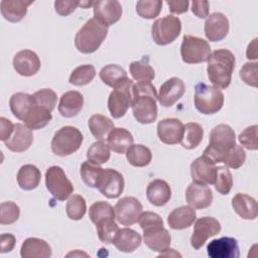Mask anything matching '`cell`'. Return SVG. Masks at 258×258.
Here are the masks:
<instances>
[{"mask_svg": "<svg viewBox=\"0 0 258 258\" xmlns=\"http://www.w3.org/2000/svg\"><path fill=\"white\" fill-rule=\"evenodd\" d=\"M132 112L137 122L153 123L157 118V92L151 82H137L132 88Z\"/></svg>", "mask_w": 258, "mask_h": 258, "instance_id": "cell-1", "label": "cell"}, {"mask_svg": "<svg viewBox=\"0 0 258 258\" xmlns=\"http://www.w3.org/2000/svg\"><path fill=\"white\" fill-rule=\"evenodd\" d=\"M207 61V73L211 83L218 89H227L235 69L236 59L233 52L229 49L214 50Z\"/></svg>", "mask_w": 258, "mask_h": 258, "instance_id": "cell-2", "label": "cell"}, {"mask_svg": "<svg viewBox=\"0 0 258 258\" xmlns=\"http://www.w3.org/2000/svg\"><path fill=\"white\" fill-rule=\"evenodd\" d=\"M235 144L236 135L234 130L227 124H219L212 129L209 145L204 150L203 155L214 163L222 162L224 154Z\"/></svg>", "mask_w": 258, "mask_h": 258, "instance_id": "cell-3", "label": "cell"}, {"mask_svg": "<svg viewBox=\"0 0 258 258\" xmlns=\"http://www.w3.org/2000/svg\"><path fill=\"white\" fill-rule=\"evenodd\" d=\"M108 34V27L102 25L95 18L89 19L75 36V45L82 53L95 52Z\"/></svg>", "mask_w": 258, "mask_h": 258, "instance_id": "cell-4", "label": "cell"}, {"mask_svg": "<svg viewBox=\"0 0 258 258\" xmlns=\"http://www.w3.org/2000/svg\"><path fill=\"white\" fill-rule=\"evenodd\" d=\"M195 107L205 115L218 113L224 105V94L214 86L199 83L195 88Z\"/></svg>", "mask_w": 258, "mask_h": 258, "instance_id": "cell-5", "label": "cell"}, {"mask_svg": "<svg viewBox=\"0 0 258 258\" xmlns=\"http://www.w3.org/2000/svg\"><path fill=\"white\" fill-rule=\"evenodd\" d=\"M133 81L126 78L113 87L108 98V109L113 118L123 117L132 106Z\"/></svg>", "mask_w": 258, "mask_h": 258, "instance_id": "cell-6", "label": "cell"}, {"mask_svg": "<svg viewBox=\"0 0 258 258\" xmlns=\"http://www.w3.org/2000/svg\"><path fill=\"white\" fill-rule=\"evenodd\" d=\"M83 140V134L78 128L63 126L54 133L51 140V150L55 155L68 156L81 147Z\"/></svg>", "mask_w": 258, "mask_h": 258, "instance_id": "cell-7", "label": "cell"}, {"mask_svg": "<svg viewBox=\"0 0 258 258\" xmlns=\"http://www.w3.org/2000/svg\"><path fill=\"white\" fill-rule=\"evenodd\" d=\"M181 31V21L173 15H166L156 19L151 26V37L158 45L173 42Z\"/></svg>", "mask_w": 258, "mask_h": 258, "instance_id": "cell-8", "label": "cell"}, {"mask_svg": "<svg viewBox=\"0 0 258 258\" xmlns=\"http://www.w3.org/2000/svg\"><path fill=\"white\" fill-rule=\"evenodd\" d=\"M211 54L209 42L201 37L184 34L180 45V55L185 63H200L207 61Z\"/></svg>", "mask_w": 258, "mask_h": 258, "instance_id": "cell-9", "label": "cell"}, {"mask_svg": "<svg viewBox=\"0 0 258 258\" xmlns=\"http://www.w3.org/2000/svg\"><path fill=\"white\" fill-rule=\"evenodd\" d=\"M45 185L48 191L58 201H64L74 191V185L60 166H50L45 172Z\"/></svg>", "mask_w": 258, "mask_h": 258, "instance_id": "cell-10", "label": "cell"}, {"mask_svg": "<svg viewBox=\"0 0 258 258\" xmlns=\"http://www.w3.org/2000/svg\"><path fill=\"white\" fill-rule=\"evenodd\" d=\"M114 209L116 220L123 226L135 224L142 214V205L134 197H124L120 199Z\"/></svg>", "mask_w": 258, "mask_h": 258, "instance_id": "cell-11", "label": "cell"}, {"mask_svg": "<svg viewBox=\"0 0 258 258\" xmlns=\"http://www.w3.org/2000/svg\"><path fill=\"white\" fill-rule=\"evenodd\" d=\"M221 224L213 217H202L197 220L194 232L190 237V245L194 249L199 250L206 241L220 233Z\"/></svg>", "mask_w": 258, "mask_h": 258, "instance_id": "cell-12", "label": "cell"}, {"mask_svg": "<svg viewBox=\"0 0 258 258\" xmlns=\"http://www.w3.org/2000/svg\"><path fill=\"white\" fill-rule=\"evenodd\" d=\"M93 8L94 18L106 27L119 21L122 16V6L117 0L95 1Z\"/></svg>", "mask_w": 258, "mask_h": 258, "instance_id": "cell-13", "label": "cell"}, {"mask_svg": "<svg viewBox=\"0 0 258 258\" xmlns=\"http://www.w3.org/2000/svg\"><path fill=\"white\" fill-rule=\"evenodd\" d=\"M97 188L106 198L116 199L123 192L124 177L116 169L105 168Z\"/></svg>", "mask_w": 258, "mask_h": 258, "instance_id": "cell-14", "label": "cell"}, {"mask_svg": "<svg viewBox=\"0 0 258 258\" xmlns=\"http://www.w3.org/2000/svg\"><path fill=\"white\" fill-rule=\"evenodd\" d=\"M185 92V86L182 80L176 77H172L164 82L157 94V100L162 107H171L177 102Z\"/></svg>", "mask_w": 258, "mask_h": 258, "instance_id": "cell-15", "label": "cell"}, {"mask_svg": "<svg viewBox=\"0 0 258 258\" xmlns=\"http://www.w3.org/2000/svg\"><path fill=\"white\" fill-rule=\"evenodd\" d=\"M184 125L176 118H165L157 124V135L164 144L179 143L183 135Z\"/></svg>", "mask_w": 258, "mask_h": 258, "instance_id": "cell-16", "label": "cell"}, {"mask_svg": "<svg viewBox=\"0 0 258 258\" xmlns=\"http://www.w3.org/2000/svg\"><path fill=\"white\" fill-rule=\"evenodd\" d=\"M40 59L38 55L30 50L23 49L18 52L13 57V68L16 73L23 77H31L38 73L40 69Z\"/></svg>", "mask_w": 258, "mask_h": 258, "instance_id": "cell-17", "label": "cell"}, {"mask_svg": "<svg viewBox=\"0 0 258 258\" xmlns=\"http://www.w3.org/2000/svg\"><path fill=\"white\" fill-rule=\"evenodd\" d=\"M185 200L194 209H206L212 205L213 192L207 184L192 181L185 190Z\"/></svg>", "mask_w": 258, "mask_h": 258, "instance_id": "cell-18", "label": "cell"}, {"mask_svg": "<svg viewBox=\"0 0 258 258\" xmlns=\"http://www.w3.org/2000/svg\"><path fill=\"white\" fill-rule=\"evenodd\" d=\"M207 252L211 258H238L240 256L238 242L232 237L214 239L208 244Z\"/></svg>", "mask_w": 258, "mask_h": 258, "instance_id": "cell-19", "label": "cell"}, {"mask_svg": "<svg viewBox=\"0 0 258 258\" xmlns=\"http://www.w3.org/2000/svg\"><path fill=\"white\" fill-rule=\"evenodd\" d=\"M204 30L210 41H220L228 35L229 20L223 13L214 12L207 17Z\"/></svg>", "mask_w": 258, "mask_h": 258, "instance_id": "cell-20", "label": "cell"}, {"mask_svg": "<svg viewBox=\"0 0 258 258\" xmlns=\"http://www.w3.org/2000/svg\"><path fill=\"white\" fill-rule=\"evenodd\" d=\"M217 166L208 157L202 155L190 164L191 178L196 182L204 184H214Z\"/></svg>", "mask_w": 258, "mask_h": 258, "instance_id": "cell-21", "label": "cell"}, {"mask_svg": "<svg viewBox=\"0 0 258 258\" xmlns=\"http://www.w3.org/2000/svg\"><path fill=\"white\" fill-rule=\"evenodd\" d=\"M145 245L154 252H163L169 248L171 236L163 226H154L143 230Z\"/></svg>", "mask_w": 258, "mask_h": 258, "instance_id": "cell-22", "label": "cell"}, {"mask_svg": "<svg viewBox=\"0 0 258 258\" xmlns=\"http://www.w3.org/2000/svg\"><path fill=\"white\" fill-rule=\"evenodd\" d=\"M33 142V133L25 124H14V130L11 136L4 141L5 146L13 152H24Z\"/></svg>", "mask_w": 258, "mask_h": 258, "instance_id": "cell-23", "label": "cell"}, {"mask_svg": "<svg viewBox=\"0 0 258 258\" xmlns=\"http://www.w3.org/2000/svg\"><path fill=\"white\" fill-rule=\"evenodd\" d=\"M84 97L78 91H68L61 95L57 110L64 118H73L77 116L83 109Z\"/></svg>", "mask_w": 258, "mask_h": 258, "instance_id": "cell-24", "label": "cell"}, {"mask_svg": "<svg viewBox=\"0 0 258 258\" xmlns=\"http://www.w3.org/2000/svg\"><path fill=\"white\" fill-rule=\"evenodd\" d=\"M146 198L153 206L162 207L166 205L171 198V189L169 184L163 179H153L147 185Z\"/></svg>", "mask_w": 258, "mask_h": 258, "instance_id": "cell-25", "label": "cell"}, {"mask_svg": "<svg viewBox=\"0 0 258 258\" xmlns=\"http://www.w3.org/2000/svg\"><path fill=\"white\" fill-rule=\"evenodd\" d=\"M112 243L119 251L131 253L140 246L141 236L133 229L122 228L118 229Z\"/></svg>", "mask_w": 258, "mask_h": 258, "instance_id": "cell-26", "label": "cell"}, {"mask_svg": "<svg viewBox=\"0 0 258 258\" xmlns=\"http://www.w3.org/2000/svg\"><path fill=\"white\" fill-rule=\"evenodd\" d=\"M20 255L22 258H49L51 248L44 240L31 237L25 239L22 243Z\"/></svg>", "mask_w": 258, "mask_h": 258, "instance_id": "cell-27", "label": "cell"}, {"mask_svg": "<svg viewBox=\"0 0 258 258\" xmlns=\"http://www.w3.org/2000/svg\"><path fill=\"white\" fill-rule=\"evenodd\" d=\"M232 207L242 219L255 220L257 218V202L246 194H236L232 199Z\"/></svg>", "mask_w": 258, "mask_h": 258, "instance_id": "cell-28", "label": "cell"}, {"mask_svg": "<svg viewBox=\"0 0 258 258\" xmlns=\"http://www.w3.org/2000/svg\"><path fill=\"white\" fill-rule=\"evenodd\" d=\"M32 3L33 1L2 0L0 3L1 14L9 22H19L25 17L27 8Z\"/></svg>", "mask_w": 258, "mask_h": 258, "instance_id": "cell-29", "label": "cell"}, {"mask_svg": "<svg viewBox=\"0 0 258 258\" xmlns=\"http://www.w3.org/2000/svg\"><path fill=\"white\" fill-rule=\"evenodd\" d=\"M197 218L194 208L189 206H181L174 209L167 217L168 226L173 230H182L192 225Z\"/></svg>", "mask_w": 258, "mask_h": 258, "instance_id": "cell-30", "label": "cell"}, {"mask_svg": "<svg viewBox=\"0 0 258 258\" xmlns=\"http://www.w3.org/2000/svg\"><path fill=\"white\" fill-rule=\"evenodd\" d=\"M108 145L111 150L118 154L125 153L126 150L133 144L134 138L131 132L125 128H113L107 137Z\"/></svg>", "mask_w": 258, "mask_h": 258, "instance_id": "cell-31", "label": "cell"}, {"mask_svg": "<svg viewBox=\"0 0 258 258\" xmlns=\"http://www.w3.org/2000/svg\"><path fill=\"white\" fill-rule=\"evenodd\" d=\"M33 105L34 100L32 95L22 92L13 94L9 100V107L12 114L14 115V117L21 121H23V119L31 110Z\"/></svg>", "mask_w": 258, "mask_h": 258, "instance_id": "cell-32", "label": "cell"}, {"mask_svg": "<svg viewBox=\"0 0 258 258\" xmlns=\"http://www.w3.org/2000/svg\"><path fill=\"white\" fill-rule=\"evenodd\" d=\"M41 178L40 170L33 164L22 165L17 172V183L24 190L35 189Z\"/></svg>", "mask_w": 258, "mask_h": 258, "instance_id": "cell-33", "label": "cell"}, {"mask_svg": "<svg viewBox=\"0 0 258 258\" xmlns=\"http://www.w3.org/2000/svg\"><path fill=\"white\" fill-rule=\"evenodd\" d=\"M52 119L51 112L37 106L35 103L23 119L24 124L31 130H38L45 127Z\"/></svg>", "mask_w": 258, "mask_h": 258, "instance_id": "cell-34", "label": "cell"}, {"mask_svg": "<svg viewBox=\"0 0 258 258\" xmlns=\"http://www.w3.org/2000/svg\"><path fill=\"white\" fill-rule=\"evenodd\" d=\"M89 129L93 136L98 140H104L108 137L111 130L114 128V122L101 114L92 115L88 121Z\"/></svg>", "mask_w": 258, "mask_h": 258, "instance_id": "cell-35", "label": "cell"}, {"mask_svg": "<svg viewBox=\"0 0 258 258\" xmlns=\"http://www.w3.org/2000/svg\"><path fill=\"white\" fill-rule=\"evenodd\" d=\"M126 158L131 165L135 167H143L150 163L152 154L148 147L142 144H132L126 150Z\"/></svg>", "mask_w": 258, "mask_h": 258, "instance_id": "cell-36", "label": "cell"}, {"mask_svg": "<svg viewBox=\"0 0 258 258\" xmlns=\"http://www.w3.org/2000/svg\"><path fill=\"white\" fill-rule=\"evenodd\" d=\"M204 137L203 127L196 122H189L184 125L183 135L180 144L185 149H194L200 145Z\"/></svg>", "mask_w": 258, "mask_h": 258, "instance_id": "cell-37", "label": "cell"}, {"mask_svg": "<svg viewBox=\"0 0 258 258\" xmlns=\"http://www.w3.org/2000/svg\"><path fill=\"white\" fill-rule=\"evenodd\" d=\"M110 154L109 145L103 140H98L89 147L87 151V158L89 162L101 165L110 159Z\"/></svg>", "mask_w": 258, "mask_h": 258, "instance_id": "cell-38", "label": "cell"}, {"mask_svg": "<svg viewBox=\"0 0 258 258\" xmlns=\"http://www.w3.org/2000/svg\"><path fill=\"white\" fill-rule=\"evenodd\" d=\"M99 76L102 82L111 88H113L120 81L128 78L126 71L120 66L114 63L107 64L104 68H102V70L99 73Z\"/></svg>", "mask_w": 258, "mask_h": 258, "instance_id": "cell-39", "label": "cell"}, {"mask_svg": "<svg viewBox=\"0 0 258 258\" xmlns=\"http://www.w3.org/2000/svg\"><path fill=\"white\" fill-rule=\"evenodd\" d=\"M132 78L137 82H151L154 79L155 73L152 67L148 63V59L132 61L129 67Z\"/></svg>", "mask_w": 258, "mask_h": 258, "instance_id": "cell-40", "label": "cell"}, {"mask_svg": "<svg viewBox=\"0 0 258 258\" xmlns=\"http://www.w3.org/2000/svg\"><path fill=\"white\" fill-rule=\"evenodd\" d=\"M96 76V70L92 64H83L77 67L69 78V83L73 86H85L93 81Z\"/></svg>", "mask_w": 258, "mask_h": 258, "instance_id": "cell-41", "label": "cell"}, {"mask_svg": "<svg viewBox=\"0 0 258 258\" xmlns=\"http://www.w3.org/2000/svg\"><path fill=\"white\" fill-rule=\"evenodd\" d=\"M104 168H102L100 165L93 164L89 161H85L81 165V176L84 182L90 186L97 188L98 183L102 177Z\"/></svg>", "mask_w": 258, "mask_h": 258, "instance_id": "cell-42", "label": "cell"}, {"mask_svg": "<svg viewBox=\"0 0 258 258\" xmlns=\"http://www.w3.org/2000/svg\"><path fill=\"white\" fill-rule=\"evenodd\" d=\"M95 225L100 241L106 244H112L113 239L119 229L117 223L115 222V218H107L101 220Z\"/></svg>", "mask_w": 258, "mask_h": 258, "instance_id": "cell-43", "label": "cell"}, {"mask_svg": "<svg viewBox=\"0 0 258 258\" xmlns=\"http://www.w3.org/2000/svg\"><path fill=\"white\" fill-rule=\"evenodd\" d=\"M66 212L71 220L79 221L83 219L87 212V205L85 199L80 195H73L67 202Z\"/></svg>", "mask_w": 258, "mask_h": 258, "instance_id": "cell-44", "label": "cell"}, {"mask_svg": "<svg viewBox=\"0 0 258 258\" xmlns=\"http://www.w3.org/2000/svg\"><path fill=\"white\" fill-rule=\"evenodd\" d=\"M161 7L160 0H140L136 3V12L142 18L153 19L159 15Z\"/></svg>", "mask_w": 258, "mask_h": 258, "instance_id": "cell-45", "label": "cell"}, {"mask_svg": "<svg viewBox=\"0 0 258 258\" xmlns=\"http://www.w3.org/2000/svg\"><path fill=\"white\" fill-rule=\"evenodd\" d=\"M89 217L91 221L96 224L107 218H115V209L109 203L99 201L90 207Z\"/></svg>", "mask_w": 258, "mask_h": 258, "instance_id": "cell-46", "label": "cell"}, {"mask_svg": "<svg viewBox=\"0 0 258 258\" xmlns=\"http://www.w3.org/2000/svg\"><path fill=\"white\" fill-rule=\"evenodd\" d=\"M215 188L221 195H228L233 186V177L226 166H217L215 177Z\"/></svg>", "mask_w": 258, "mask_h": 258, "instance_id": "cell-47", "label": "cell"}, {"mask_svg": "<svg viewBox=\"0 0 258 258\" xmlns=\"http://www.w3.org/2000/svg\"><path fill=\"white\" fill-rule=\"evenodd\" d=\"M245 160H246L245 150L241 145L235 144L224 154L222 162H224L228 167H231L233 169H238L244 164Z\"/></svg>", "mask_w": 258, "mask_h": 258, "instance_id": "cell-48", "label": "cell"}, {"mask_svg": "<svg viewBox=\"0 0 258 258\" xmlns=\"http://www.w3.org/2000/svg\"><path fill=\"white\" fill-rule=\"evenodd\" d=\"M32 97L34 103L39 107H42L50 112L55 108L57 96L56 93L51 89H41L39 91H36L32 95Z\"/></svg>", "mask_w": 258, "mask_h": 258, "instance_id": "cell-49", "label": "cell"}, {"mask_svg": "<svg viewBox=\"0 0 258 258\" xmlns=\"http://www.w3.org/2000/svg\"><path fill=\"white\" fill-rule=\"evenodd\" d=\"M20 215L19 207L13 202H4L0 205V224L10 225L16 222Z\"/></svg>", "mask_w": 258, "mask_h": 258, "instance_id": "cell-50", "label": "cell"}, {"mask_svg": "<svg viewBox=\"0 0 258 258\" xmlns=\"http://www.w3.org/2000/svg\"><path fill=\"white\" fill-rule=\"evenodd\" d=\"M257 125H252L245 128L239 135L240 143L249 150H257L258 140H257Z\"/></svg>", "mask_w": 258, "mask_h": 258, "instance_id": "cell-51", "label": "cell"}, {"mask_svg": "<svg viewBox=\"0 0 258 258\" xmlns=\"http://www.w3.org/2000/svg\"><path fill=\"white\" fill-rule=\"evenodd\" d=\"M258 63L255 62H246L240 70V78L242 81L251 86L256 88L257 87V82H258V77H257V72H258Z\"/></svg>", "mask_w": 258, "mask_h": 258, "instance_id": "cell-52", "label": "cell"}, {"mask_svg": "<svg viewBox=\"0 0 258 258\" xmlns=\"http://www.w3.org/2000/svg\"><path fill=\"white\" fill-rule=\"evenodd\" d=\"M138 223L142 231L154 226H163V221L160 216L153 212H142L138 219Z\"/></svg>", "mask_w": 258, "mask_h": 258, "instance_id": "cell-53", "label": "cell"}, {"mask_svg": "<svg viewBox=\"0 0 258 258\" xmlns=\"http://www.w3.org/2000/svg\"><path fill=\"white\" fill-rule=\"evenodd\" d=\"M79 6L78 1L73 0H56L54 2L55 11L61 16H68L73 13Z\"/></svg>", "mask_w": 258, "mask_h": 258, "instance_id": "cell-54", "label": "cell"}, {"mask_svg": "<svg viewBox=\"0 0 258 258\" xmlns=\"http://www.w3.org/2000/svg\"><path fill=\"white\" fill-rule=\"evenodd\" d=\"M210 3L208 1H192L191 11L199 18H206L209 16Z\"/></svg>", "mask_w": 258, "mask_h": 258, "instance_id": "cell-55", "label": "cell"}, {"mask_svg": "<svg viewBox=\"0 0 258 258\" xmlns=\"http://www.w3.org/2000/svg\"><path fill=\"white\" fill-rule=\"evenodd\" d=\"M14 130V124L5 117L0 118V140L6 141Z\"/></svg>", "mask_w": 258, "mask_h": 258, "instance_id": "cell-56", "label": "cell"}, {"mask_svg": "<svg viewBox=\"0 0 258 258\" xmlns=\"http://www.w3.org/2000/svg\"><path fill=\"white\" fill-rule=\"evenodd\" d=\"M15 237L14 235L8 233V234H2L0 237V247L1 253H7L13 250L15 246Z\"/></svg>", "mask_w": 258, "mask_h": 258, "instance_id": "cell-57", "label": "cell"}, {"mask_svg": "<svg viewBox=\"0 0 258 258\" xmlns=\"http://www.w3.org/2000/svg\"><path fill=\"white\" fill-rule=\"evenodd\" d=\"M166 4L169 7V11L171 13H184L188 9L189 2L188 1H166Z\"/></svg>", "mask_w": 258, "mask_h": 258, "instance_id": "cell-58", "label": "cell"}, {"mask_svg": "<svg viewBox=\"0 0 258 258\" xmlns=\"http://www.w3.org/2000/svg\"><path fill=\"white\" fill-rule=\"evenodd\" d=\"M257 38H254L251 43L248 44L247 50H246V55L248 59H257Z\"/></svg>", "mask_w": 258, "mask_h": 258, "instance_id": "cell-59", "label": "cell"}, {"mask_svg": "<svg viewBox=\"0 0 258 258\" xmlns=\"http://www.w3.org/2000/svg\"><path fill=\"white\" fill-rule=\"evenodd\" d=\"M94 2H89V1H84V2H79V6H82L83 8H89L90 6H93Z\"/></svg>", "mask_w": 258, "mask_h": 258, "instance_id": "cell-60", "label": "cell"}]
</instances>
